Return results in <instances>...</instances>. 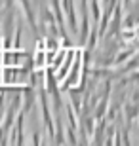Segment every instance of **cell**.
I'll use <instances>...</instances> for the list:
<instances>
[{
  "mask_svg": "<svg viewBox=\"0 0 139 146\" xmlns=\"http://www.w3.org/2000/svg\"><path fill=\"white\" fill-rule=\"evenodd\" d=\"M0 65H2V53H0Z\"/></svg>",
  "mask_w": 139,
  "mask_h": 146,
  "instance_id": "2",
  "label": "cell"
},
{
  "mask_svg": "<svg viewBox=\"0 0 139 146\" xmlns=\"http://www.w3.org/2000/svg\"><path fill=\"white\" fill-rule=\"evenodd\" d=\"M23 57H25V53H21V51H8L2 57V63L8 66H17V65H21Z\"/></svg>",
  "mask_w": 139,
  "mask_h": 146,
  "instance_id": "1",
  "label": "cell"
}]
</instances>
